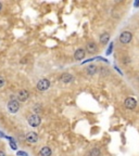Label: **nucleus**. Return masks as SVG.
<instances>
[{
    "label": "nucleus",
    "instance_id": "obj_1",
    "mask_svg": "<svg viewBox=\"0 0 139 156\" xmlns=\"http://www.w3.org/2000/svg\"><path fill=\"white\" fill-rule=\"evenodd\" d=\"M8 111H9L11 114H15L17 113V111L20 110V102L17 100H14V99H11V100L8 102Z\"/></svg>",
    "mask_w": 139,
    "mask_h": 156
},
{
    "label": "nucleus",
    "instance_id": "obj_2",
    "mask_svg": "<svg viewBox=\"0 0 139 156\" xmlns=\"http://www.w3.org/2000/svg\"><path fill=\"white\" fill-rule=\"evenodd\" d=\"M27 122L31 127H38L42 122V118L37 114H33L27 118Z\"/></svg>",
    "mask_w": 139,
    "mask_h": 156
},
{
    "label": "nucleus",
    "instance_id": "obj_3",
    "mask_svg": "<svg viewBox=\"0 0 139 156\" xmlns=\"http://www.w3.org/2000/svg\"><path fill=\"white\" fill-rule=\"evenodd\" d=\"M36 88L39 91H46L50 88V80L47 79V78H42L37 83Z\"/></svg>",
    "mask_w": 139,
    "mask_h": 156
},
{
    "label": "nucleus",
    "instance_id": "obj_4",
    "mask_svg": "<svg viewBox=\"0 0 139 156\" xmlns=\"http://www.w3.org/2000/svg\"><path fill=\"white\" fill-rule=\"evenodd\" d=\"M132 39H133V34L130 32H128V30H125V32H123L122 34L120 35V41L122 42L123 44H130V42L132 41Z\"/></svg>",
    "mask_w": 139,
    "mask_h": 156
},
{
    "label": "nucleus",
    "instance_id": "obj_5",
    "mask_svg": "<svg viewBox=\"0 0 139 156\" xmlns=\"http://www.w3.org/2000/svg\"><path fill=\"white\" fill-rule=\"evenodd\" d=\"M124 106L127 110H135L137 106V101L134 98H126L124 101Z\"/></svg>",
    "mask_w": 139,
    "mask_h": 156
},
{
    "label": "nucleus",
    "instance_id": "obj_6",
    "mask_svg": "<svg viewBox=\"0 0 139 156\" xmlns=\"http://www.w3.org/2000/svg\"><path fill=\"white\" fill-rule=\"evenodd\" d=\"M16 98H17V101L19 102H25V101L28 100L29 98V92L25 89H22V90H20L16 94Z\"/></svg>",
    "mask_w": 139,
    "mask_h": 156
},
{
    "label": "nucleus",
    "instance_id": "obj_7",
    "mask_svg": "<svg viewBox=\"0 0 139 156\" xmlns=\"http://www.w3.org/2000/svg\"><path fill=\"white\" fill-rule=\"evenodd\" d=\"M60 80L63 83H70L72 81H74V76L71 75L70 73H64L60 76Z\"/></svg>",
    "mask_w": 139,
    "mask_h": 156
},
{
    "label": "nucleus",
    "instance_id": "obj_8",
    "mask_svg": "<svg viewBox=\"0 0 139 156\" xmlns=\"http://www.w3.org/2000/svg\"><path fill=\"white\" fill-rule=\"evenodd\" d=\"M25 140L28 143H36L38 141V134L35 133V132H28L25 136Z\"/></svg>",
    "mask_w": 139,
    "mask_h": 156
},
{
    "label": "nucleus",
    "instance_id": "obj_9",
    "mask_svg": "<svg viewBox=\"0 0 139 156\" xmlns=\"http://www.w3.org/2000/svg\"><path fill=\"white\" fill-rule=\"evenodd\" d=\"M85 55H86L85 49L79 48V49H77L75 51V53H74V58L77 60V61H81V60H83V58H85Z\"/></svg>",
    "mask_w": 139,
    "mask_h": 156
},
{
    "label": "nucleus",
    "instance_id": "obj_10",
    "mask_svg": "<svg viewBox=\"0 0 139 156\" xmlns=\"http://www.w3.org/2000/svg\"><path fill=\"white\" fill-rule=\"evenodd\" d=\"M97 50H98V47L93 41L88 42V44H86V51H87L88 53H90V54L96 53V52H97Z\"/></svg>",
    "mask_w": 139,
    "mask_h": 156
},
{
    "label": "nucleus",
    "instance_id": "obj_11",
    "mask_svg": "<svg viewBox=\"0 0 139 156\" xmlns=\"http://www.w3.org/2000/svg\"><path fill=\"white\" fill-rule=\"evenodd\" d=\"M97 72H98V67L95 65V64H89V65L86 67V73H87L89 76L95 75Z\"/></svg>",
    "mask_w": 139,
    "mask_h": 156
},
{
    "label": "nucleus",
    "instance_id": "obj_12",
    "mask_svg": "<svg viewBox=\"0 0 139 156\" xmlns=\"http://www.w3.org/2000/svg\"><path fill=\"white\" fill-rule=\"evenodd\" d=\"M52 151L49 146H42L39 151V156H51Z\"/></svg>",
    "mask_w": 139,
    "mask_h": 156
},
{
    "label": "nucleus",
    "instance_id": "obj_13",
    "mask_svg": "<svg viewBox=\"0 0 139 156\" xmlns=\"http://www.w3.org/2000/svg\"><path fill=\"white\" fill-rule=\"evenodd\" d=\"M99 40H100V42L102 44H107L108 42H109V40H110V34H109V33H103V34H101L100 37H99Z\"/></svg>",
    "mask_w": 139,
    "mask_h": 156
},
{
    "label": "nucleus",
    "instance_id": "obj_14",
    "mask_svg": "<svg viewBox=\"0 0 139 156\" xmlns=\"http://www.w3.org/2000/svg\"><path fill=\"white\" fill-rule=\"evenodd\" d=\"M101 155V152L99 149H93L90 152H89V154H88V156H100Z\"/></svg>",
    "mask_w": 139,
    "mask_h": 156
},
{
    "label": "nucleus",
    "instance_id": "obj_15",
    "mask_svg": "<svg viewBox=\"0 0 139 156\" xmlns=\"http://www.w3.org/2000/svg\"><path fill=\"white\" fill-rule=\"evenodd\" d=\"M5 79L2 77V76H0V89L5 86Z\"/></svg>",
    "mask_w": 139,
    "mask_h": 156
},
{
    "label": "nucleus",
    "instance_id": "obj_16",
    "mask_svg": "<svg viewBox=\"0 0 139 156\" xmlns=\"http://www.w3.org/2000/svg\"><path fill=\"white\" fill-rule=\"evenodd\" d=\"M17 155H23V156H27V154L25 152H17Z\"/></svg>",
    "mask_w": 139,
    "mask_h": 156
},
{
    "label": "nucleus",
    "instance_id": "obj_17",
    "mask_svg": "<svg viewBox=\"0 0 139 156\" xmlns=\"http://www.w3.org/2000/svg\"><path fill=\"white\" fill-rule=\"evenodd\" d=\"M112 47H113V44H111V46H110V49H108V51H107V53H108V54H110V53H111V50H112Z\"/></svg>",
    "mask_w": 139,
    "mask_h": 156
},
{
    "label": "nucleus",
    "instance_id": "obj_18",
    "mask_svg": "<svg viewBox=\"0 0 139 156\" xmlns=\"http://www.w3.org/2000/svg\"><path fill=\"white\" fill-rule=\"evenodd\" d=\"M0 156H7V154H5V151H1V150H0Z\"/></svg>",
    "mask_w": 139,
    "mask_h": 156
},
{
    "label": "nucleus",
    "instance_id": "obj_19",
    "mask_svg": "<svg viewBox=\"0 0 139 156\" xmlns=\"http://www.w3.org/2000/svg\"><path fill=\"white\" fill-rule=\"evenodd\" d=\"M134 5H135V7H138V5H139V1H136V2L134 3Z\"/></svg>",
    "mask_w": 139,
    "mask_h": 156
},
{
    "label": "nucleus",
    "instance_id": "obj_20",
    "mask_svg": "<svg viewBox=\"0 0 139 156\" xmlns=\"http://www.w3.org/2000/svg\"><path fill=\"white\" fill-rule=\"evenodd\" d=\"M1 9H2V3L0 2V11H1Z\"/></svg>",
    "mask_w": 139,
    "mask_h": 156
},
{
    "label": "nucleus",
    "instance_id": "obj_21",
    "mask_svg": "<svg viewBox=\"0 0 139 156\" xmlns=\"http://www.w3.org/2000/svg\"><path fill=\"white\" fill-rule=\"evenodd\" d=\"M0 136H5V134H3V133H1V132H0Z\"/></svg>",
    "mask_w": 139,
    "mask_h": 156
}]
</instances>
